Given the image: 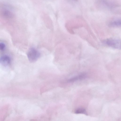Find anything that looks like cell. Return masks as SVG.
Here are the masks:
<instances>
[{
	"mask_svg": "<svg viewBox=\"0 0 121 121\" xmlns=\"http://www.w3.org/2000/svg\"><path fill=\"white\" fill-rule=\"evenodd\" d=\"M40 54L39 51L34 48H30L27 53V56L29 61L34 62L40 57Z\"/></svg>",
	"mask_w": 121,
	"mask_h": 121,
	"instance_id": "7a4b0ae2",
	"label": "cell"
},
{
	"mask_svg": "<svg viewBox=\"0 0 121 121\" xmlns=\"http://www.w3.org/2000/svg\"><path fill=\"white\" fill-rule=\"evenodd\" d=\"M11 58L8 56L3 55L0 57V63L4 65H7L10 63Z\"/></svg>",
	"mask_w": 121,
	"mask_h": 121,
	"instance_id": "277c9868",
	"label": "cell"
},
{
	"mask_svg": "<svg viewBox=\"0 0 121 121\" xmlns=\"http://www.w3.org/2000/svg\"><path fill=\"white\" fill-rule=\"evenodd\" d=\"M103 43L107 46L112 48L120 49L121 41L118 39L110 38L104 41Z\"/></svg>",
	"mask_w": 121,
	"mask_h": 121,
	"instance_id": "6da1fadb",
	"label": "cell"
},
{
	"mask_svg": "<svg viewBox=\"0 0 121 121\" xmlns=\"http://www.w3.org/2000/svg\"><path fill=\"white\" fill-rule=\"evenodd\" d=\"M86 77V74L85 73H83L69 79L68 82H73L84 79Z\"/></svg>",
	"mask_w": 121,
	"mask_h": 121,
	"instance_id": "8992f818",
	"label": "cell"
},
{
	"mask_svg": "<svg viewBox=\"0 0 121 121\" xmlns=\"http://www.w3.org/2000/svg\"><path fill=\"white\" fill-rule=\"evenodd\" d=\"M5 47V45L3 43H0V50L2 51L4 50Z\"/></svg>",
	"mask_w": 121,
	"mask_h": 121,
	"instance_id": "9c48e42d",
	"label": "cell"
},
{
	"mask_svg": "<svg viewBox=\"0 0 121 121\" xmlns=\"http://www.w3.org/2000/svg\"><path fill=\"white\" fill-rule=\"evenodd\" d=\"M72 0L76 1H77V0Z\"/></svg>",
	"mask_w": 121,
	"mask_h": 121,
	"instance_id": "30bf717a",
	"label": "cell"
},
{
	"mask_svg": "<svg viewBox=\"0 0 121 121\" xmlns=\"http://www.w3.org/2000/svg\"><path fill=\"white\" fill-rule=\"evenodd\" d=\"M121 21L120 18H117L114 19L109 23L108 25L112 27H119L121 26Z\"/></svg>",
	"mask_w": 121,
	"mask_h": 121,
	"instance_id": "5b68a950",
	"label": "cell"
},
{
	"mask_svg": "<svg viewBox=\"0 0 121 121\" xmlns=\"http://www.w3.org/2000/svg\"><path fill=\"white\" fill-rule=\"evenodd\" d=\"M75 113L76 114H82L86 115L87 113L86 110L82 108H79L77 109L75 111Z\"/></svg>",
	"mask_w": 121,
	"mask_h": 121,
	"instance_id": "52a82bcc",
	"label": "cell"
},
{
	"mask_svg": "<svg viewBox=\"0 0 121 121\" xmlns=\"http://www.w3.org/2000/svg\"><path fill=\"white\" fill-rule=\"evenodd\" d=\"M3 14L6 17H10L12 16V14L11 12L7 10H5L3 11Z\"/></svg>",
	"mask_w": 121,
	"mask_h": 121,
	"instance_id": "ba28073f",
	"label": "cell"
},
{
	"mask_svg": "<svg viewBox=\"0 0 121 121\" xmlns=\"http://www.w3.org/2000/svg\"><path fill=\"white\" fill-rule=\"evenodd\" d=\"M98 2L102 7L109 9L116 8L117 4L112 0H99Z\"/></svg>",
	"mask_w": 121,
	"mask_h": 121,
	"instance_id": "3957f363",
	"label": "cell"
}]
</instances>
